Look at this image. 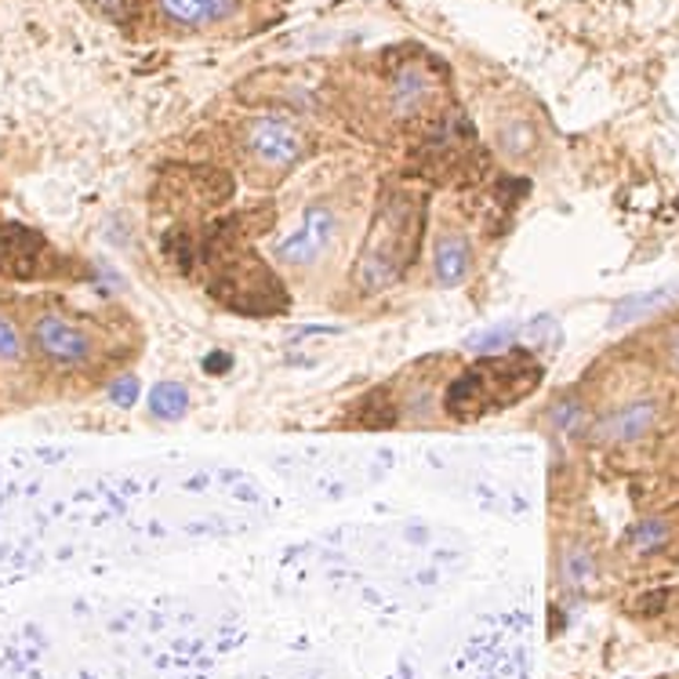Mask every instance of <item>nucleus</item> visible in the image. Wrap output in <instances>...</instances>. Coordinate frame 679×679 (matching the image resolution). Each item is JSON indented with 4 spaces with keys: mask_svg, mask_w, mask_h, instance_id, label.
Here are the masks:
<instances>
[{
    "mask_svg": "<svg viewBox=\"0 0 679 679\" xmlns=\"http://www.w3.org/2000/svg\"><path fill=\"white\" fill-rule=\"evenodd\" d=\"M425 219H429V197L411 186H389L378 197L375 214L367 222L364 244L349 269V288L360 298H375L389 288L403 284L411 266L422 255L425 241Z\"/></svg>",
    "mask_w": 679,
    "mask_h": 679,
    "instance_id": "f257e3e1",
    "label": "nucleus"
},
{
    "mask_svg": "<svg viewBox=\"0 0 679 679\" xmlns=\"http://www.w3.org/2000/svg\"><path fill=\"white\" fill-rule=\"evenodd\" d=\"M546 367L527 353H487L461 371L447 389V414L461 425L502 414L541 386Z\"/></svg>",
    "mask_w": 679,
    "mask_h": 679,
    "instance_id": "f03ea898",
    "label": "nucleus"
},
{
    "mask_svg": "<svg viewBox=\"0 0 679 679\" xmlns=\"http://www.w3.org/2000/svg\"><path fill=\"white\" fill-rule=\"evenodd\" d=\"M241 142V161L247 175L262 186H277L305 161L309 153V134H305L291 117L280 113H258L236 134Z\"/></svg>",
    "mask_w": 679,
    "mask_h": 679,
    "instance_id": "7ed1b4c3",
    "label": "nucleus"
},
{
    "mask_svg": "<svg viewBox=\"0 0 679 679\" xmlns=\"http://www.w3.org/2000/svg\"><path fill=\"white\" fill-rule=\"evenodd\" d=\"M335 241H342V211L327 200H316L302 211L294 230L277 241L273 258L288 273H305V269L320 266L331 255Z\"/></svg>",
    "mask_w": 679,
    "mask_h": 679,
    "instance_id": "20e7f679",
    "label": "nucleus"
},
{
    "mask_svg": "<svg viewBox=\"0 0 679 679\" xmlns=\"http://www.w3.org/2000/svg\"><path fill=\"white\" fill-rule=\"evenodd\" d=\"M30 342L59 371H84L95 360V338L62 313H40L30 327Z\"/></svg>",
    "mask_w": 679,
    "mask_h": 679,
    "instance_id": "39448f33",
    "label": "nucleus"
},
{
    "mask_svg": "<svg viewBox=\"0 0 679 679\" xmlns=\"http://www.w3.org/2000/svg\"><path fill=\"white\" fill-rule=\"evenodd\" d=\"M662 414L665 407L658 396H632V400L610 407L607 414H596L588 425V440L599 447H632L662 425Z\"/></svg>",
    "mask_w": 679,
    "mask_h": 679,
    "instance_id": "423d86ee",
    "label": "nucleus"
},
{
    "mask_svg": "<svg viewBox=\"0 0 679 679\" xmlns=\"http://www.w3.org/2000/svg\"><path fill=\"white\" fill-rule=\"evenodd\" d=\"M429 266H433V284L436 288H461L477 269V247H472L469 233L458 230V225H444L433 241V255H429Z\"/></svg>",
    "mask_w": 679,
    "mask_h": 679,
    "instance_id": "0eeeda50",
    "label": "nucleus"
},
{
    "mask_svg": "<svg viewBox=\"0 0 679 679\" xmlns=\"http://www.w3.org/2000/svg\"><path fill=\"white\" fill-rule=\"evenodd\" d=\"M436 92H440V81L425 62L400 66L396 77H393V87H389L393 117L396 120H411V117H418V113H425V106L433 102Z\"/></svg>",
    "mask_w": 679,
    "mask_h": 679,
    "instance_id": "6e6552de",
    "label": "nucleus"
},
{
    "mask_svg": "<svg viewBox=\"0 0 679 679\" xmlns=\"http://www.w3.org/2000/svg\"><path fill=\"white\" fill-rule=\"evenodd\" d=\"M156 11L178 30H211L241 11V0H156Z\"/></svg>",
    "mask_w": 679,
    "mask_h": 679,
    "instance_id": "1a4fd4ad",
    "label": "nucleus"
},
{
    "mask_svg": "<svg viewBox=\"0 0 679 679\" xmlns=\"http://www.w3.org/2000/svg\"><path fill=\"white\" fill-rule=\"evenodd\" d=\"M538 142H541L538 124L527 120L524 113H513V117H502L494 124V150L508 164H519V161H527V156H535Z\"/></svg>",
    "mask_w": 679,
    "mask_h": 679,
    "instance_id": "9d476101",
    "label": "nucleus"
},
{
    "mask_svg": "<svg viewBox=\"0 0 679 679\" xmlns=\"http://www.w3.org/2000/svg\"><path fill=\"white\" fill-rule=\"evenodd\" d=\"M672 305H679V280H672V284H662V288H651V291H640V294H629V298H621L614 305V313H610V327H625V324L647 320V316L672 309Z\"/></svg>",
    "mask_w": 679,
    "mask_h": 679,
    "instance_id": "9b49d317",
    "label": "nucleus"
},
{
    "mask_svg": "<svg viewBox=\"0 0 679 679\" xmlns=\"http://www.w3.org/2000/svg\"><path fill=\"white\" fill-rule=\"evenodd\" d=\"M588 425H593V411H588V403L582 400V396L563 393V396H557V400L549 403L546 429H549L552 436L578 440V436H588Z\"/></svg>",
    "mask_w": 679,
    "mask_h": 679,
    "instance_id": "f8f14e48",
    "label": "nucleus"
},
{
    "mask_svg": "<svg viewBox=\"0 0 679 679\" xmlns=\"http://www.w3.org/2000/svg\"><path fill=\"white\" fill-rule=\"evenodd\" d=\"M672 541V524L665 516H643L625 530V549L632 557H654Z\"/></svg>",
    "mask_w": 679,
    "mask_h": 679,
    "instance_id": "ddd939ff",
    "label": "nucleus"
},
{
    "mask_svg": "<svg viewBox=\"0 0 679 679\" xmlns=\"http://www.w3.org/2000/svg\"><path fill=\"white\" fill-rule=\"evenodd\" d=\"M560 578H563V585H571V588H588V585L596 582V557L588 552V546H582V541H571V546L563 549Z\"/></svg>",
    "mask_w": 679,
    "mask_h": 679,
    "instance_id": "4468645a",
    "label": "nucleus"
},
{
    "mask_svg": "<svg viewBox=\"0 0 679 679\" xmlns=\"http://www.w3.org/2000/svg\"><path fill=\"white\" fill-rule=\"evenodd\" d=\"M186 411H189V393L178 382H161L150 393V414L161 418V422H178V418H186Z\"/></svg>",
    "mask_w": 679,
    "mask_h": 679,
    "instance_id": "2eb2a0df",
    "label": "nucleus"
},
{
    "mask_svg": "<svg viewBox=\"0 0 679 679\" xmlns=\"http://www.w3.org/2000/svg\"><path fill=\"white\" fill-rule=\"evenodd\" d=\"M654 338H658V356H662L665 371H669L672 378H679V316L665 320Z\"/></svg>",
    "mask_w": 679,
    "mask_h": 679,
    "instance_id": "dca6fc26",
    "label": "nucleus"
},
{
    "mask_svg": "<svg viewBox=\"0 0 679 679\" xmlns=\"http://www.w3.org/2000/svg\"><path fill=\"white\" fill-rule=\"evenodd\" d=\"M516 338V324H497V327H487V331L472 335L469 338V349H477V353H505V346Z\"/></svg>",
    "mask_w": 679,
    "mask_h": 679,
    "instance_id": "f3484780",
    "label": "nucleus"
},
{
    "mask_svg": "<svg viewBox=\"0 0 679 679\" xmlns=\"http://www.w3.org/2000/svg\"><path fill=\"white\" fill-rule=\"evenodd\" d=\"M22 353H26V338L0 313V360H22Z\"/></svg>",
    "mask_w": 679,
    "mask_h": 679,
    "instance_id": "a211bd4d",
    "label": "nucleus"
},
{
    "mask_svg": "<svg viewBox=\"0 0 679 679\" xmlns=\"http://www.w3.org/2000/svg\"><path fill=\"white\" fill-rule=\"evenodd\" d=\"M134 396H139V378H134V375H120L109 386V400L117 403V407H131Z\"/></svg>",
    "mask_w": 679,
    "mask_h": 679,
    "instance_id": "6ab92c4d",
    "label": "nucleus"
}]
</instances>
